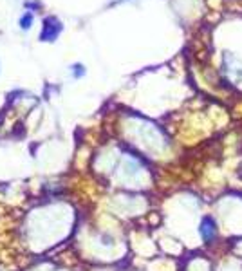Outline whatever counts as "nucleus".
<instances>
[{"label": "nucleus", "mask_w": 242, "mask_h": 271, "mask_svg": "<svg viewBox=\"0 0 242 271\" xmlns=\"http://www.w3.org/2000/svg\"><path fill=\"white\" fill-rule=\"evenodd\" d=\"M60 33H62V24H60L56 18H47V20L44 22V29H42L40 38L45 42H55Z\"/></svg>", "instance_id": "1"}, {"label": "nucleus", "mask_w": 242, "mask_h": 271, "mask_svg": "<svg viewBox=\"0 0 242 271\" xmlns=\"http://www.w3.org/2000/svg\"><path fill=\"white\" fill-rule=\"evenodd\" d=\"M217 223L211 217H204L203 223H201V228H199V233L203 237L204 242H213L215 237H217Z\"/></svg>", "instance_id": "2"}, {"label": "nucleus", "mask_w": 242, "mask_h": 271, "mask_svg": "<svg viewBox=\"0 0 242 271\" xmlns=\"http://www.w3.org/2000/svg\"><path fill=\"white\" fill-rule=\"evenodd\" d=\"M31 22H33V15H31V13H28V15H24L22 18H20V25H22V29H29Z\"/></svg>", "instance_id": "3"}, {"label": "nucleus", "mask_w": 242, "mask_h": 271, "mask_svg": "<svg viewBox=\"0 0 242 271\" xmlns=\"http://www.w3.org/2000/svg\"><path fill=\"white\" fill-rule=\"evenodd\" d=\"M74 76H84V65H74Z\"/></svg>", "instance_id": "4"}]
</instances>
